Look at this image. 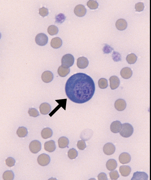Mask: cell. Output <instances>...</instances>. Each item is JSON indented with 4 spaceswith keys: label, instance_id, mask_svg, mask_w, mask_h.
<instances>
[{
    "label": "cell",
    "instance_id": "6da1fadb",
    "mask_svg": "<svg viewBox=\"0 0 151 180\" xmlns=\"http://www.w3.org/2000/svg\"><path fill=\"white\" fill-rule=\"evenodd\" d=\"M95 88L94 82L91 77L79 73L73 75L68 79L65 90L67 96L71 101L82 104L92 98Z\"/></svg>",
    "mask_w": 151,
    "mask_h": 180
},
{
    "label": "cell",
    "instance_id": "7a4b0ae2",
    "mask_svg": "<svg viewBox=\"0 0 151 180\" xmlns=\"http://www.w3.org/2000/svg\"><path fill=\"white\" fill-rule=\"evenodd\" d=\"M134 129L132 126L129 123H126L122 124L119 133L123 137L128 138L132 135Z\"/></svg>",
    "mask_w": 151,
    "mask_h": 180
},
{
    "label": "cell",
    "instance_id": "3957f363",
    "mask_svg": "<svg viewBox=\"0 0 151 180\" xmlns=\"http://www.w3.org/2000/svg\"><path fill=\"white\" fill-rule=\"evenodd\" d=\"M61 61L62 66L67 68H69L73 64L74 58L72 55L67 54L63 56Z\"/></svg>",
    "mask_w": 151,
    "mask_h": 180
},
{
    "label": "cell",
    "instance_id": "277c9868",
    "mask_svg": "<svg viewBox=\"0 0 151 180\" xmlns=\"http://www.w3.org/2000/svg\"><path fill=\"white\" fill-rule=\"evenodd\" d=\"M35 40L36 43L38 45L40 46H44L47 43L48 37L46 34L41 33L37 35Z\"/></svg>",
    "mask_w": 151,
    "mask_h": 180
},
{
    "label": "cell",
    "instance_id": "5b68a950",
    "mask_svg": "<svg viewBox=\"0 0 151 180\" xmlns=\"http://www.w3.org/2000/svg\"><path fill=\"white\" fill-rule=\"evenodd\" d=\"M50 156L45 153H42L38 156L37 161L40 166H45L48 165L50 163Z\"/></svg>",
    "mask_w": 151,
    "mask_h": 180
},
{
    "label": "cell",
    "instance_id": "8992f818",
    "mask_svg": "<svg viewBox=\"0 0 151 180\" xmlns=\"http://www.w3.org/2000/svg\"><path fill=\"white\" fill-rule=\"evenodd\" d=\"M29 149L30 151L33 153H37L40 151L41 149V144L38 140H35L30 143Z\"/></svg>",
    "mask_w": 151,
    "mask_h": 180
},
{
    "label": "cell",
    "instance_id": "52a82bcc",
    "mask_svg": "<svg viewBox=\"0 0 151 180\" xmlns=\"http://www.w3.org/2000/svg\"><path fill=\"white\" fill-rule=\"evenodd\" d=\"M116 150L115 145L112 143H108L104 146L103 151L104 153L107 155H110L113 154Z\"/></svg>",
    "mask_w": 151,
    "mask_h": 180
},
{
    "label": "cell",
    "instance_id": "ba28073f",
    "mask_svg": "<svg viewBox=\"0 0 151 180\" xmlns=\"http://www.w3.org/2000/svg\"><path fill=\"white\" fill-rule=\"evenodd\" d=\"M86 9L84 6L82 4H78L75 7L74 12L76 15L78 17L84 16L86 13Z\"/></svg>",
    "mask_w": 151,
    "mask_h": 180
},
{
    "label": "cell",
    "instance_id": "9c48e42d",
    "mask_svg": "<svg viewBox=\"0 0 151 180\" xmlns=\"http://www.w3.org/2000/svg\"><path fill=\"white\" fill-rule=\"evenodd\" d=\"M93 134V132L91 129L87 128L82 131L80 134V138L85 141H87L92 137Z\"/></svg>",
    "mask_w": 151,
    "mask_h": 180
},
{
    "label": "cell",
    "instance_id": "30bf717a",
    "mask_svg": "<svg viewBox=\"0 0 151 180\" xmlns=\"http://www.w3.org/2000/svg\"><path fill=\"white\" fill-rule=\"evenodd\" d=\"M122 124L119 121L116 120L112 122L110 126V129L111 132L114 133L119 132L122 129Z\"/></svg>",
    "mask_w": 151,
    "mask_h": 180
},
{
    "label": "cell",
    "instance_id": "8fae6325",
    "mask_svg": "<svg viewBox=\"0 0 151 180\" xmlns=\"http://www.w3.org/2000/svg\"><path fill=\"white\" fill-rule=\"evenodd\" d=\"M53 78V75L50 71H44L42 74L41 78L42 81L46 83L51 81Z\"/></svg>",
    "mask_w": 151,
    "mask_h": 180
},
{
    "label": "cell",
    "instance_id": "7c38bea8",
    "mask_svg": "<svg viewBox=\"0 0 151 180\" xmlns=\"http://www.w3.org/2000/svg\"><path fill=\"white\" fill-rule=\"evenodd\" d=\"M88 59L85 57H80L77 59V65L80 69L86 68L88 66Z\"/></svg>",
    "mask_w": 151,
    "mask_h": 180
},
{
    "label": "cell",
    "instance_id": "4fadbf2b",
    "mask_svg": "<svg viewBox=\"0 0 151 180\" xmlns=\"http://www.w3.org/2000/svg\"><path fill=\"white\" fill-rule=\"evenodd\" d=\"M110 87L111 89L117 88L120 84V80L118 77L115 76H111L109 79Z\"/></svg>",
    "mask_w": 151,
    "mask_h": 180
},
{
    "label": "cell",
    "instance_id": "5bb4252c",
    "mask_svg": "<svg viewBox=\"0 0 151 180\" xmlns=\"http://www.w3.org/2000/svg\"><path fill=\"white\" fill-rule=\"evenodd\" d=\"M45 150L49 152H52L55 150L56 146L55 141L52 140L46 142L44 145Z\"/></svg>",
    "mask_w": 151,
    "mask_h": 180
},
{
    "label": "cell",
    "instance_id": "9a60e30c",
    "mask_svg": "<svg viewBox=\"0 0 151 180\" xmlns=\"http://www.w3.org/2000/svg\"><path fill=\"white\" fill-rule=\"evenodd\" d=\"M127 104L125 101L122 99L117 100L114 103L116 109L119 111L124 110L126 108Z\"/></svg>",
    "mask_w": 151,
    "mask_h": 180
},
{
    "label": "cell",
    "instance_id": "2e32d148",
    "mask_svg": "<svg viewBox=\"0 0 151 180\" xmlns=\"http://www.w3.org/2000/svg\"><path fill=\"white\" fill-rule=\"evenodd\" d=\"M51 107L50 105L47 103L41 104L39 107L40 113L42 114H47L51 111Z\"/></svg>",
    "mask_w": 151,
    "mask_h": 180
},
{
    "label": "cell",
    "instance_id": "e0dca14e",
    "mask_svg": "<svg viewBox=\"0 0 151 180\" xmlns=\"http://www.w3.org/2000/svg\"><path fill=\"white\" fill-rule=\"evenodd\" d=\"M131 157L130 154L127 152H123L119 156V160L120 162L122 164L129 163L131 160Z\"/></svg>",
    "mask_w": 151,
    "mask_h": 180
},
{
    "label": "cell",
    "instance_id": "ac0fdd59",
    "mask_svg": "<svg viewBox=\"0 0 151 180\" xmlns=\"http://www.w3.org/2000/svg\"><path fill=\"white\" fill-rule=\"evenodd\" d=\"M132 74V71L131 69L128 67H125L123 68L120 71V75L121 76L125 79L130 78Z\"/></svg>",
    "mask_w": 151,
    "mask_h": 180
},
{
    "label": "cell",
    "instance_id": "d6986e66",
    "mask_svg": "<svg viewBox=\"0 0 151 180\" xmlns=\"http://www.w3.org/2000/svg\"><path fill=\"white\" fill-rule=\"evenodd\" d=\"M148 177L145 172L137 171L134 173L131 180H147Z\"/></svg>",
    "mask_w": 151,
    "mask_h": 180
},
{
    "label": "cell",
    "instance_id": "ffe728a7",
    "mask_svg": "<svg viewBox=\"0 0 151 180\" xmlns=\"http://www.w3.org/2000/svg\"><path fill=\"white\" fill-rule=\"evenodd\" d=\"M115 25L118 30H123L127 28V24L124 19H120L117 20Z\"/></svg>",
    "mask_w": 151,
    "mask_h": 180
},
{
    "label": "cell",
    "instance_id": "44dd1931",
    "mask_svg": "<svg viewBox=\"0 0 151 180\" xmlns=\"http://www.w3.org/2000/svg\"><path fill=\"white\" fill-rule=\"evenodd\" d=\"M119 171L121 175L123 176H129L131 171V167L127 165L121 166L119 168Z\"/></svg>",
    "mask_w": 151,
    "mask_h": 180
},
{
    "label": "cell",
    "instance_id": "7402d4cb",
    "mask_svg": "<svg viewBox=\"0 0 151 180\" xmlns=\"http://www.w3.org/2000/svg\"><path fill=\"white\" fill-rule=\"evenodd\" d=\"M62 41L61 39L58 37L53 38L50 42L51 46L54 48H58L62 45Z\"/></svg>",
    "mask_w": 151,
    "mask_h": 180
},
{
    "label": "cell",
    "instance_id": "603a6c76",
    "mask_svg": "<svg viewBox=\"0 0 151 180\" xmlns=\"http://www.w3.org/2000/svg\"><path fill=\"white\" fill-rule=\"evenodd\" d=\"M117 166V163L116 160L113 159H110L106 162V166L107 168L110 171L115 169Z\"/></svg>",
    "mask_w": 151,
    "mask_h": 180
},
{
    "label": "cell",
    "instance_id": "cb8c5ba5",
    "mask_svg": "<svg viewBox=\"0 0 151 180\" xmlns=\"http://www.w3.org/2000/svg\"><path fill=\"white\" fill-rule=\"evenodd\" d=\"M70 70L69 68L64 67L62 65L60 66L58 70V73L61 77H64L67 76L70 72Z\"/></svg>",
    "mask_w": 151,
    "mask_h": 180
},
{
    "label": "cell",
    "instance_id": "d4e9b609",
    "mask_svg": "<svg viewBox=\"0 0 151 180\" xmlns=\"http://www.w3.org/2000/svg\"><path fill=\"white\" fill-rule=\"evenodd\" d=\"M53 134V132L50 128H44L41 132L42 137L44 139H46L51 137Z\"/></svg>",
    "mask_w": 151,
    "mask_h": 180
},
{
    "label": "cell",
    "instance_id": "484cf974",
    "mask_svg": "<svg viewBox=\"0 0 151 180\" xmlns=\"http://www.w3.org/2000/svg\"><path fill=\"white\" fill-rule=\"evenodd\" d=\"M58 143L59 147L63 148L68 146L69 143V141L67 137L63 136L58 139Z\"/></svg>",
    "mask_w": 151,
    "mask_h": 180
},
{
    "label": "cell",
    "instance_id": "4316f807",
    "mask_svg": "<svg viewBox=\"0 0 151 180\" xmlns=\"http://www.w3.org/2000/svg\"><path fill=\"white\" fill-rule=\"evenodd\" d=\"M28 133L27 130L24 127H19L17 131V134L20 138H24L27 136Z\"/></svg>",
    "mask_w": 151,
    "mask_h": 180
},
{
    "label": "cell",
    "instance_id": "83f0119b",
    "mask_svg": "<svg viewBox=\"0 0 151 180\" xmlns=\"http://www.w3.org/2000/svg\"><path fill=\"white\" fill-rule=\"evenodd\" d=\"M3 178L5 180H13L14 178V174L12 170H7L4 173Z\"/></svg>",
    "mask_w": 151,
    "mask_h": 180
},
{
    "label": "cell",
    "instance_id": "f1b7e54d",
    "mask_svg": "<svg viewBox=\"0 0 151 180\" xmlns=\"http://www.w3.org/2000/svg\"><path fill=\"white\" fill-rule=\"evenodd\" d=\"M137 57L134 53H131L128 55L127 56L126 60L129 64H133L136 61Z\"/></svg>",
    "mask_w": 151,
    "mask_h": 180
},
{
    "label": "cell",
    "instance_id": "f546056e",
    "mask_svg": "<svg viewBox=\"0 0 151 180\" xmlns=\"http://www.w3.org/2000/svg\"><path fill=\"white\" fill-rule=\"evenodd\" d=\"M47 32L50 35H53L58 34V27L54 25H52L48 27Z\"/></svg>",
    "mask_w": 151,
    "mask_h": 180
},
{
    "label": "cell",
    "instance_id": "4dcf8cb0",
    "mask_svg": "<svg viewBox=\"0 0 151 180\" xmlns=\"http://www.w3.org/2000/svg\"><path fill=\"white\" fill-rule=\"evenodd\" d=\"M68 155L70 159H74L78 156V152L75 149L73 148L69 150L68 153Z\"/></svg>",
    "mask_w": 151,
    "mask_h": 180
},
{
    "label": "cell",
    "instance_id": "1f68e13d",
    "mask_svg": "<svg viewBox=\"0 0 151 180\" xmlns=\"http://www.w3.org/2000/svg\"><path fill=\"white\" fill-rule=\"evenodd\" d=\"M98 85L99 87L101 89L106 88L108 86L107 80L104 78L100 79L98 81Z\"/></svg>",
    "mask_w": 151,
    "mask_h": 180
},
{
    "label": "cell",
    "instance_id": "d6a6232c",
    "mask_svg": "<svg viewBox=\"0 0 151 180\" xmlns=\"http://www.w3.org/2000/svg\"><path fill=\"white\" fill-rule=\"evenodd\" d=\"M87 5L90 9H93L98 8L99 4L96 1L89 0L87 2Z\"/></svg>",
    "mask_w": 151,
    "mask_h": 180
},
{
    "label": "cell",
    "instance_id": "836d02e7",
    "mask_svg": "<svg viewBox=\"0 0 151 180\" xmlns=\"http://www.w3.org/2000/svg\"><path fill=\"white\" fill-rule=\"evenodd\" d=\"M28 112L30 116L35 117L40 115L38 111L35 108H29Z\"/></svg>",
    "mask_w": 151,
    "mask_h": 180
},
{
    "label": "cell",
    "instance_id": "e575fe53",
    "mask_svg": "<svg viewBox=\"0 0 151 180\" xmlns=\"http://www.w3.org/2000/svg\"><path fill=\"white\" fill-rule=\"evenodd\" d=\"M55 22L57 23H61L65 21L66 17L62 13H60L55 17Z\"/></svg>",
    "mask_w": 151,
    "mask_h": 180
},
{
    "label": "cell",
    "instance_id": "d590c367",
    "mask_svg": "<svg viewBox=\"0 0 151 180\" xmlns=\"http://www.w3.org/2000/svg\"><path fill=\"white\" fill-rule=\"evenodd\" d=\"M109 174L111 180H116L119 177V174L117 170L112 171L109 173Z\"/></svg>",
    "mask_w": 151,
    "mask_h": 180
},
{
    "label": "cell",
    "instance_id": "8d00e7d4",
    "mask_svg": "<svg viewBox=\"0 0 151 180\" xmlns=\"http://www.w3.org/2000/svg\"><path fill=\"white\" fill-rule=\"evenodd\" d=\"M5 162L7 166L9 167H12L15 165L16 161L13 158L9 157L6 159Z\"/></svg>",
    "mask_w": 151,
    "mask_h": 180
},
{
    "label": "cell",
    "instance_id": "74e56055",
    "mask_svg": "<svg viewBox=\"0 0 151 180\" xmlns=\"http://www.w3.org/2000/svg\"><path fill=\"white\" fill-rule=\"evenodd\" d=\"M39 14L43 17L48 15L49 12L48 9L44 7L39 9Z\"/></svg>",
    "mask_w": 151,
    "mask_h": 180
},
{
    "label": "cell",
    "instance_id": "f35d334b",
    "mask_svg": "<svg viewBox=\"0 0 151 180\" xmlns=\"http://www.w3.org/2000/svg\"><path fill=\"white\" fill-rule=\"evenodd\" d=\"M77 147L80 150H84L86 147L85 141L83 140L78 141L77 143Z\"/></svg>",
    "mask_w": 151,
    "mask_h": 180
},
{
    "label": "cell",
    "instance_id": "ab89813d",
    "mask_svg": "<svg viewBox=\"0 0 151 180\" xmlns=\"http://www.w3.org/2000/svg\"><path fill=\"white\" fill-rule=\"evenodd\" d=\"M112 56V59L114 61L117 62L121 60V56L120 54L116 51L113 52Z\"/></svg>",
    "mask_w": 151,
    "mask_h": 180
},
{
    "label": "cell",
    "instance_id": "60d3db41",
    "mask_svg": "<svg viewBox=\"0 0 151 180\" xmlns=\"http://www.w3.org/2000/svg\"><path fill=\"white\" fill-rule=\"evenodd\" d=\"M135 8L136 11L140 12L142 11L144 8V4L141 2L135 4Z\"/></svg>",
    "mask_w": 151,
    "mask_h": 180
},
{
    "label": "cell",
    "instance_id": "b9f144b4",
    "mask_svg": "<svg viewBox=\"0 0 151 180\" xmlns=\"http://www.w3.org/2000/svg\"><path fill=\"white\" fill-rule=\"evenodd\" d=\"M114 49L107 44H105L103 49L104 53H110Z\"/></svg>",
    "mask_w": 151,
    "mask_h": 180
},
{
    "label": "cell",
    "instance_id": "7bdbcfd3",
    "mask_svg": "<svg viewBox=\"0 0 151 180\" xmlns=\"http://www.w3.org/2000/svg\"><path fill=\"white\" fill-rule=\"evenodd\" d=\"M97 177L98 180H108L106 174L104 172L99 174Z\"/></svg>",
    "mask_w": 151,
    "mask_h": 180
}]
</instances>
